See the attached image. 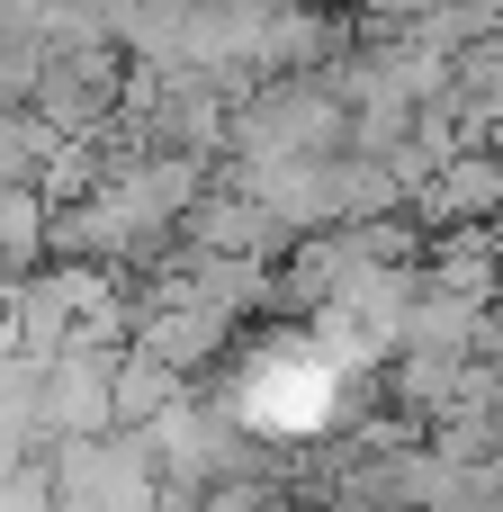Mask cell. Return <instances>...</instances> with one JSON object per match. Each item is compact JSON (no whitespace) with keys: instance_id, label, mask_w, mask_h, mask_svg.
I'll list each match as a JSON object with an SVG mask.
<instances>
[{"instance_id":"6da1fadb","label":"cell","mask_w":503,"mask_h":512,"mask_svg":"<svg viewBox=\"0 0 503 512\" xmlns=\"http://www.w3.org/2000/svg\"><path fill=\"white\" fill-rule=\"evenodd\" d=\"M126 72H135L126 36L63 45V54H45V72H36V99H27V108H36L54 135H99V126L117 117V99H126Z\"/></svg>"},{"instance_id":"7a4b0ae2","label":"cell","mask_w":503,"mask_h":512,"mask_svg":"<svg viewBox=\"0 0 503 512\" xmlns=\"http://www.w3.org/2000/svg\"><path fill=\"white\" fill-rule=\"evenodd\" d=\"M117 351H126V342H63V351L45 360V414H36L45 441H81V432H108V423H117V405H108Z\"/></svg>"},{"instance_id":"3957f363","label":"cell","mask_w":503,"mask_h":512,"mask_svg":"<svg viewBox=\"0 0 503 512\" xmlns=\"http://www.w3.org/2000/svg\"><path fill=\"white\" fill-rule=\"evenodd\" d=\"M405 207L423 225H495L503 216V144H450L432 162V180L405 189Z\"/></svg>"},{"instance_id":"277c9868","label":"cell","mask_w":503,"mask_h":512,"mask_svg":"<svg viewBox=\"0 0 503 512\" xmlns=\"http://www.w3.org/2000/svg\"><path fill=\"white\" fill-rule=\"evenodd\" d=\"M486 306H495V297L450 288V279H432V270H423V288H414V306H405L396 351H468V333H477V315H486Z\"/></svg>"},{"instance_id":"5b68a950","label":"cell","mask_w":503,"mask_h":512,"mask_svg":"<svg viewBox=\"0 0 503 512\" xmlns=\"http://www.w3.org/2000/svg\"><path fill=\"white\" fill-rule=\"evenodd\" d=\"M180 396H189V369H171V360H153V351H135V342L117 351V378H108L117 423H135V432H144V423H162Z\"/></svg>"},{"instance_id":"8992f818","label":"cell","mask_w":503,"mask_h":512,"mask_svg":"<svg viewBox=\"0 0 503 512\" xmlns=\"http://www.w3.org/2000/svg\"><path fill=\"white\" fill-rule=\"evenodd\" d=\"M45 234H54L45 180H9L0 189V270H36L45 261Z\"/></svg>"},{"instance_id":"52a82bcc","label":"cell","mask_w":503,"mask_h":512,"mask_svg":"<svg viewBox=\"0 0 503 512\" xmlns=\"http://www.w3.org/2000/svg\"><path fill=\"white\" fill-rule=\"evenodd\" d=\"M45 153H54V126L36 108H0V189L9 180H45Z\"/></svg>"}]
</instances>
